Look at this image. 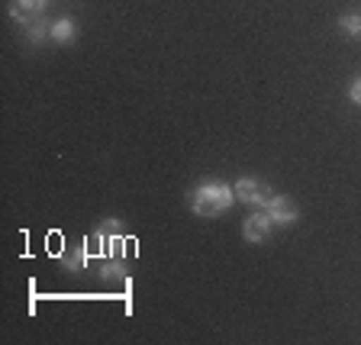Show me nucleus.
<instances>
[{
	"instance_id": "1",
	"label": "nucleus",
	"mask_w": 361,
	"mask_h": 345,
	"mask_svg": "<svg viewBox=\"0 0 361 345\" xmlns=\"http://www.w3.org/2000/svg\"><path fill=\"white\" fill-rule=\"evenodd\" d=\"M235 200V190L226 184V181H203L190 190V210L197 217H223Z\"/></svg>"
},
{
	"instance_id": "2",
	"label": "nucleus",
	"mask_w": 361,
	"mask_h": 345,
	"mask_svg": "<svg viewBox=\"0 0 361 345\" xmlns=\"http://www.w3.org/2000/svg\"><path fill=\"white\" fill-rule=\"evenodd\" d=\"M235 200L239 203H248V207H264V203L274 197V190L268 188V181H262V178H239L235 181Z\"/></svg>"
},
{
	"instance_id": "3",
	"label": "nucleus",
	"mask_w": 361,
	"mask_h": 345,
	"mask_svg": "<svg viewBox=\"0 0 361 345\" xmlns=\"http://www.w3.org/2000/svg\"><path fill=\"white\" fill-rule=\"evenodd\" d=\"M262 210L271 217V223H278V226H290V223H297V219H300V207H297L290 197H284V194H274L262 207Z\"/></svg>"
},
{
	"instance_id": "4",
	"label": "nucleus",
	"mask_w": 361,
	"mask_h": 345,
	"mask_svg": "<svg viewBox=\"0 0 361 345\" xmlns=\"http://www.w3.org/2000/svg\"><path fill=\"white\" fill-rule=\"evenodd\" d=\"M45 4L49 0H10V20L20 26L32 20H45Z\"/></svg>"
},
{
	"instance_id": "5",
	"label": "nucleus",
	"mask_w": 361,
	"mask_h": 345,
	"mask_svg": "<svg viewBox=\"0 0 361 345\" xmlns=\"http://www.w3.org/2000/svg\"><path fill=\"white\" fill-rule=\"evenodd\" d=\"M271 217L264 210H255V213H248L245 223H242V236H245V242H268L271 236Z\"/></svg>"
},
{
	"instance_id": "6",
	"label": "nucleus",
	"mask_w": 361,
	"mask_h": 345,
	"mask_svg": "<svg viewBox=\"0 0 361 345\" xmlns=\"http://www.w3.org/2000/svg\"><path fill=\"white\" fill-rule=\"evenodd\" d=\"M23 39H26L30 45L49 42V39H52V23H49V20H32V23H26V26H23Z\"/></svg>"
},
{
	"instance_id": "7",
	"label": "nucleus",
	"mask_w": 361,
	"mask_h": 345,
	"mask_svg": "<svg viewBox=\"0 0 361 345\" xmlns=\"http://www.w3.org/2000/svg\"><path fill=\"white\" fill-rule=\"evenodd\" d=\"M75 32H78V26H75L71 16H61V20L52 23V42H71Z\"/></svg>"
},
{
	"instance_id": "8",
	"label": "nucleus",
	"mask_w": 361,
	"mask_h": 345,
	"mask_svg": "<svg viewBox=\"0 0 361 345\" xmlns=\"http://www.w3.org/2000/svg\"><path fill=\"white\" fill-rule=\"evenodd\" d=\"M100 278H104V281H123V284H126V281H129V271H126V265H123V258L113 255L110 262L100 268Z\"/></svg>"
},
{
	"instance_id": "9",
	"label": "nucleus",
	"mask_w": 361,
	"mask_h": 345,
	"mask_svg": "<svg viewBox=\"0 0 361 345\" xmlns=\"http://www.w3.org/2000/svg\"><path fill=\"white\" fill-rule=\"evenodd\" d=\"M59 258H61V268H68V271H81L87 265L84 248H65V252H59Z\"/></svg>"
},
{
	"instance_id": "10",
	"label": "nucleus",
	"mask_w": 361,
	"mask_h": 345,
	"mask_svg": "<svg viewBox=\"0 0 361 345\" xmlns=\"http://www.w3.org/2000/svg\"><path fill=\"white\" fill-rule=\"evenodd\" d=\"M94 233H97L100 239H123V233H126V226H123L120 219H113V217H110V219H100Z\"/></svg>"
},
{
	"instance_id": "11",
	"label": "nucleus",
	"mask_w": 361,
	"mask_h": 345,
	"mask_svg": "<svg viewBox=\"0 0 361 345\" xmlns=\"http://www.w3.org/2000/svg\"><path fill=\"white\" fill-rule=\"evenodd\" d=\"M338 30L345 32V36H361V13H345L338 20Z\"/></svg>"
},
{
	"instance_id": "12",
	"label": "nucleus",
	"mask_w": 361,
	"mask_h": 345,
	"mask_svg": "<svg viewBox=\"0 0 361 345\" xmlns=\"http://www.w3.org/2000/svg\"><path fill=\"white\" fill-rule=\"evenodd\" d=\"M348 100H352L355 107H361V75H355L352 84H348Z\"/></svg>"
}]
</instances>
